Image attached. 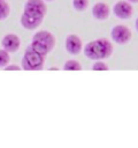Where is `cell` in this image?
Instances as JSON below:
<instances>
[{
  "instance_id": "6da1fadb",
  "label": "cell",
  "mask_w": 138,
  "mask_h": 148,
  "mask_svg": "<svg viewBox=\"0 0 138 148\" xmlns=\"http://www.w3.org/2000/svg\"><path fill=\"white\" fill-rule=\"evenodd\" d=\"M47 13L44 0H26L20 18L21 25L26 30H36L43 23Z\"/></svg>"
},
{
  "instance_id": "7a4b0ae2",
  "label": "cell",
  "mask_w": 138,
  "mask_h": 148,
  "mask_svg": "<svg viewBox=\"0 0 138 148\" xmlns=\"http://www.w3.org/2000/svg\"><path fill=\"white\" fill-rule=\"evenodd\" d=\"M114 52L112 40L105 37H100L87 42L83 47L84 56L90 60H103L109 58Z\"/></svg>"
},
{
  "instance_id": "3957f363",
  "label": "cell",
  "mask_w": 138,
  "mask_h": 148,
  "mask_svg": "<svg viewBox=\"0 0 138 148\" xmlns=\"http://www.w3.org/2000/svg\"><path fill=\"white\" fill-rule=\"evenodd\" d=\"M55 43H56L55 36L51 31L39 30V31L33 34L30 45L36 51H38L39 53H41L46 57L48 53H51L53 51V49L55 46Z\"/></svg>"
},
{
  "instance_id": "277c9868",
  "label": "cell",
  "mask_w": 138,
  "mask_h": 148,
  "mask_svg": "<svg viewBox=\"0 0 138 148\" xmlns=\"http://www.w3.org/2000/svg\"><path fill=\"white\" fill-rule=\"evenodd\" d=\"M45 56L36 51L31 45L26 47L22 57L21 67L25 71H40L45 65Z\"/></svg>"
},
{
  "instance_id": "5b68a950",
  "label": "cell",
  "mask_w": 138,
  "mask_h": 148,
  "mask_svg": "<svg viewBox=\"0 0 138 148\" xmlns=\"http://www.w3.org/2000/svg\"><path fill=\"white\" fill-rule=\"evenodd\" d=\"M132 38V31L125 24H116L110 30V39L115 44L125 45Z\"/></svg>"
},
{
  "instance_id": "8992f818",
  "label": "cell",
  "mask_w": 138,
  "mask_h": 148,
  "mask_svg": "<svg viewBox=\"0 0 138 148\" xmlns=\"http://www.w3.org/2000/svg\"><path fill=\"white\" fill-rule=\"evenodd\" d=\"M113 13L120 20H123V21L129 20V18H131V16L133 14L132 3H130L126 0H118L115 2L114 7H113Z\"/></svg>"
},
{
  "instance_id": "52a82bcc",
  "label": "cell",
  "mask_w": 138,
  "mask_h": 148,
  "mask_svg": "<svg viewBox=\"0 0 138 148\" xmlns=\"http://www.w3.org/2000/svg\"><path fill=\"white\" fill-rule=\"evenodd\" d=\"M83 40L76 34H70L64 39V49L69 54L77 56L83 51Z\"/></svg>"
},
{
  "instance_id": "ba28073f",
  "label": "cell",
  "mask_w": 138,
  "mask_h": 148,
  "mask_svg": "<svg viewBox=\"0 0 138 148\" xmlns=\"http://www.w3.org/2000/svg\"><path fill=\"white\" fill-rule=\"evenodd\" d=\"M1 47L9 53H15L21 47V38L16 34H6L1 39Z\"/></svg>"
},
{
  "instance_id": "9c48e42d",
  "label": "cell",
  "mask_w": 138,
  "mask_h": 148,
  "mask_svg": "<svg viewBox=\"0 0 138 148\" xmlns=\"http://www.w3.org/2000/svg\"><path fill=\"white\" fill-rule=\"evenodd\" d=\"M92 16L97 20V21H105L109 17L110 15V8L109 6L103 2V1H98L92 6L91 9Z\"/></svg>"
},
{
  "instance_id": "30bf717a",
  "label": "cell",
  "mask_w": 138,
  "mask_h": 148,
  "mask_svg": "<svg viewBox=\"0 0 138 148\" xmlns=\"http://www.w3.org/2000/svg\"><path fill=\"white\" fill-rule=\"evenodd\" d=\"M62 69L64 71H80L82 69V65L78 60L75 59H69L63 64Z\"/></svg>"
},
{
  "instance_id": "8fae6325",
  "label": "cell",
  "mask_w": 138,
  "mask_h": 148,
  "mask_svg": "<svg viewBox=\"0 0 138 148\" xmlns=\"http://www.w3.org/2000/svg\"><path fill=\"white\" fill-rule=\"evenodd\" d=\"M10 14V6L7 0H0V21L6 20Z\"/></svg>"
},
{
  "instance_id": "7c38bea8",
  "label": "cell",
  "mask_w": 138,
  "mask_h": 148,
  "mask_svg": "<svg viewBox=\"0 0 138 148\" xmlns=\"http://www.w3.org/2000/svg\"><path fill=\"white\" fill-rule=\"evenodd\" d=\"M89 5V0H72V8L77 12H84L85 9H87Z\"/></svg>"
},
{
  "instance_id": "4fadbf2b",
  "label": "cell",
  "mask_w": 138,
  "mask_h": 148,
  "mask_svg": "<svg viewBox=\"0 0 138 148\" xmlns=\"http://www.w3.org/2000/svg\"><path fill=\"white\" fill-rule=\"evenodd\" d=\"M9 62H10L9 52H7L3 49H0V68H5Z\"/></svg>"
},
{
  "instance_id": "5bb4252c",
  "label": "cell",
  "mask_w": 138,
  "mask_h": 148,
  "mask_svg": "<svg viewBox=\"0 0 138 148\" xmlns=\"http://www.w3.org/2000/svg\"><path fill=\"white\" fill-rule=\"evenodd\" d=\"M91 68L93 71H108L109 69V66L107 65V62H105L102 60H95L92 64V67Z\"/></svg>"
},
{
  "instance_id": "9a60e30c",
  "label": "cell",
  "mask_w": 138,
  "mask_h": 148,
  "mask_svg": "<svg viewBox=\"0 0 138 148\" xmlns=\"http://www.w3.org/2000/svg\"><path fill=\"white\" fill-rule=\"evenodd\" d=\"M20 69H22V67L21 66H18V65H15V64H8L6 67H5V71H20Z\"/></svg>"
},
{
  "instance_id": "2e32d148",
  "label": "cell",
  "mask_w": 138,
  "mask_h": 148,
  "mask_svg": "<svg viewBox=\"0 0 138 148\" xmlns=\"http://www.w3.org/2000/svg\"><path fill=\"white\" fill-rule=\"evenodd\" d=\"M126 1H129V2L132 3V5H133V3H138V0H126Z\"/></svg>"
},
{
  "instance_id": "e0dca14e",
  "label": "cell",
  "mask_w": 138,
  "mask_h": 148,
  "mask_svg": "<svg viewBox=\"0 0 138 148\" xmlns=\"http://www.w3.org/2000/svg\"><path fill=\"white\" fill-rule=\"evenodd\" d=\"M135 27H136V30L138 31V17L136 18V22H135Z\"/></svg>"
},
{
  "instance_id": "ac0fdd59",
  "label": "cell",
  "mask_w": 138,
  "mask_h": 148,
  "mask_svg": "<svg viewBox=\"0 0 138 148\" xmlns=\"http://www.w3.org/2000/svg\"><path fill=\"white\" fill-rule=\"evenodd\" d=\"M44 1H45V2H46V1H48V2H51V1H54V0H44Z\"/></svg>"
}]
</instances>
